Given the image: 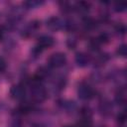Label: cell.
I'll use <instances>...</instances> for the list:
<instances>
[{"label":"cell","mask_w":127,"mask_h":127,"mask_svg":"<svg viewBox=\"0 0 127 127\" xmlns=\"http://www.w3.org/2000/svg\"><path fill=\"white\" fill-rule=\"evenodd\" d=\"M114 32L118 36H120V37L124 36L125 33H126V26H125V24L124 23H121V22L115 24L114 25Z\"/></svg>","instance_id":"44dd1931"},{"label":"cell","mask_w":127,"mask_h":127,"mask_svg":"<svg viewBox=\"0 0 127 127\" xmlns=\"http://www.w3.org/2000/svg\"><path fill=\"white\" fill-rule=\"evenodd\" d=\"M3 40V32H2V30L0 29V42Z\"/></svg>","instance_id":"f1b7e54d"},{"label":"cell","mask_w":127,"mask_h":127,"mask_svg":"<svg viewBox=\"0 0 127 127\" xmlns=\"http://www.w3.org/2000/svg\"><path fill=\"white\" fill-rule=\"evenodd\" d=\"M9 94H10L11 98H13L14 100L22 101L25 99V97L27 95V88L23 83L14 84L11 86Z\"/></svg>","instance_id":"5b68a950"},{"label":"cell","mask_w":127,"mask_h":127,"mask_svg":"<svg viewBox=\"0 0 127 127\" xmlns=\"http://www.w3.org/2000/svg\"><path fill=\"white\" fill-rule=\"evenodd\" d=\"M82 26H83V28L86 31H92V30H94V29L97 28L98 23H97V21L94 18L89 17V16L86 15L82 19Z\"/></svg>","instance_id":"5bb4252c"},{"label":"cell","mask_w":127,"mask_h":127,"mask_svg":"<svg viewBox=\"0 0 127 127\" xmlns=\"http://www.w3.org/2000/svg\"><path fill=\"white\" fill-rule=\"evenodd\" d=\"M76 44H77V41H76L75 38H68L67 41H66V45L69 49H74Z\"/></svg>","instance_id":"4316f807"},{"label":"cell","mask_w":127,"mask_h":127,"mask_svg":"<svg viewBox=\"0 0 127 127\" xmlns=\"http://www.w3.org/2000/svg\"><path fill=\"white\" fill-rule=\"evenodd\" d=\"M40 28L41 22L39 20H32L23 27L21 30V36L23 38H31L40 30Z\"/></svg>","instance_id":"277c9868"},{"label":"cell","mask_w":127,"mask_h":127,"mask_svg":"<svg viewBox=\"0 0 127 127\" xmlns=\"http://www.w3.org/2000/svg\"><path fill=\"white\" fill-rule=\"evenodd\" d=\"M100 127H105V126H100Z\"/></svg>","instance_id":"d6a6232c"},{"label":"cell","mask_w":127,"mask_h":127,"mask_svg":"<svg viewBox=\"0 0 127 127\" xmlns=\"http://www.w3.org/2000/svg\"><path fill=\"white\" fill-rule=\"evenodd\" d=\"M50 74H51V71H50L49 67H48V66H45V65H41L40 67L37 68L34 77H35L36 79L42 81V80L48 78V77L50 76Z\"/></svg>","instance_id":"9a60e30c"},{"label":"cell","mask_w":127,"mask_h":127,"mask_svg":"<svg viewBox=\"0 0 127 127\" xmlns=\"http://www.w3.org/2000/svg\"><path fill=\"white\" fill-rule=\"evenodd\" d=\"M74 62L77 66L85 67L91 63V57L89 56V54H87L85 52H78L75 54Z\"/></svg>","instance_id":"9c48e42d"},{"label":"cell","mask_w":127,"mask_h":127,"mask_svg":"<svg viewBox=\"0 0 127 127\" xmlns=\"http://www.w3.org/2000/svg\"><path fill=\"white\" fill-rule=\"evenodd\" d=\"M53 88L55 91L57 92H60L62 90H64V88L65 87V84H66V76L64 75V74H59L57 75L53 81Z\"/></svg>","instance_id":"8fae6325"},{"label":"cell","mask_w":127,"mask_h":127,"mask_svg":"<svg viewBox=\"0 0 127 127\" xmlns=\"http://www.w3.org/2000/svg\"><path fill=\"white\" fill-rule=\"evenodd\" d=\"M59 105L64 110H65V112H69V113L70 112L72 113L76 109V104L72 100H65V99L61 100V101H59Z\"/></svg>","instance_id":"2e32d148"},{"label":"cell","mask_w":127,"mask_h":127,"mask_svg":"<svg viewBox=\"0 0 127 127\" xmlns=\"http://www.w3.org/2000/svg\"><path fill=\"white\" fill-rule=\"evenodd\" d=\"M118 127H124V126H118Z\"/></svg>","instance_id":"1f68e13d"},{"label":"cell","mask_w":127,"mask_h":127,"mask_svg":"<svg viewBox=\"0 0 127 127\" xmlns=\"http://www.w3.org/2000/svg\"><path fill=\"white\" fill-rule=\"evenodd\" d=\"M108 61H109V56H108V54H107V53H103V52L97 53V54L95 55V57H94L93 59H91V62L93 63L94 66L97 67V68L103 66Z\"/></svg>","instance_id":"7c38bea8"},{"label":"cell","mask_w":127,"mask_h":127,"mask_svg":"<svg viewBox=\"0 0 127 127\" xmlns=\"http://www.w3.org/2000/svg\"><path fill=\"white\" fill-rule=\"evenodd\" d=\"M2 108H3V104H2V103H0V112H1Z\"/></svg>","instance_id":"f546056e"},{"label":"cell","mask_w":127,"mask_h":127,"mask_svg":"<svg viewBox=\"0 0 127 127\" xmlns=\"http://www.w3.org/2000/svg\"><path fill=\"white\" fill-rule=\"evenodd\" d=\"M28 85L30 97L34 103H42L48 98L47 88L44 86L42 81L33 77L28 81Z\"/></svg>","instance_id":"6da1fadb"},{"label":"cell","mask_w":127,"mask_h":127,"mask_svg":"<svg viewBox=\"0 0 127 127\" xmlns=\"http://www.w3.org/2000/svg\"><path fill=\"white\" fill-rule=\"evenodd\" d=\"M79 115L80 117H88V118H92V110L90 107L88 106H82L79 109Z\"/></svg>","instance_id":"7402d4cb"},{"label":"cell","mask_w":127,"mask_h":127,"mask_svg":"<svg viewBox=\"0 0 127 127\" xmlns=\"http://www.w3.org/2000/svg\"><path fill=\"white\" fill-rule=\"evenodd\" d=\"M56 43V40L50 36V35H41L39 38H38V41H37V46L42 49L43 51L45 49H49V48H52Z\"/></svg>","instance_id":"ba28073f"},{"label":"cell","mask_w":127,"mask_h":127,"mask_svg":"<svg viewBox=\"0 0 127 127\" xmlns=\"http://www.w3.org/2000/svg\"><path fill=\"white\" fill-rule=\"evenodd\" d=\"M45 2L44 1H38V0H28V1H24L22 3V7L25 10H30V9H35L38 8L40 6H42Z\"/></svg>","instance_id":"e0dca14e"},{"label":"cell","mask_w":127,"mask_h":127,"mask_svg":"<svg viewBox=\"0 0 127 127\" xmlns=\"http://www.w3.org/2000/svg\"><path fill=\"white\" fill-rule=\"evenodd\" d=\"M59 5H60L61 10L65 14H68V13L73 11V3H70V2H60Z\"/></svg>","instance_id":"d6986e66"},{"label":"cell","mask_w":127,"mask_h":127,"mask_svg":"<svg viewBox=\"0 0 127 127\" xmlns=\"http://www.w3.org/2000/svg\"><path fill=\"white\" fill-rule=\"evenodd\" d=\"M116 55L120 58H126L127 55V46L125 44H121L116 49Z\"/></svg>","instance_id":"603a6c76"},{"label":"cell","mask_w":127,"mask_h":127,"mask_svg":"<svg viewBox=\"0 0 127 127\" xmlns=\"http://www.w3.org/2000/svg\"><path fill=\"white\" fill-rule=\"evenodd\" d=\"M64 127H73V126H69V125H66V126H64Z\"/></svg>","instance_id":"4dcf8cb0"},{"label":"cell","mask_w":127,"mask_h":127,"mask_svg":"<svg viewBox=\"0 0 127 127\" xmlns=\"http://www.w3.org/2000/svg\"><path fill=\"white\" fill-rule=\"evenodd\" d=\"M89 10H90V4L88 2L79 1V2L73 3V11H75L76 13L82 16H86Z\"/></svg>","instance_id":"4fadbf2b"},{"label":"cell","mask_w":127,"mask_h":127,"mask_svg":"<svg viewBox=\"0 0 127 127\" xmlns=\"http://www.w3.org/2000/svg\"><path fill=\"white\" fill-rule=\"evenodd\" d=\"M116 120H117V122L119 123L120 126H123L125 124V122H126V111H125V109L119 111V113L116 116Z\"/></svg>","instance_id":"cb8c5ba5"},{"label":"cell","mask_w":127,"mask_h":127,"mask_svg":"<svg viewBox=\"0 0 127 127\" xmlns=\"http://www.w3.org/2000/svg\"><path fill=\"white\" fill-rule=\"evenodd\" d=\"M66 61H67V58L64 53L56 52L49 57L48 65L53 68H60V67H63L66 64Z\"/></svg>","instance_id":"3957f363"},{"label":"cell","mask_w":127,"mask_h":127,"mask_svg":"<svg viewBox=\"0 0 127 127\" xmlns=\"http://www.w3.org/2000/svg\"><path fill=\"white\" fill-rule=\"evenodd\" d=\"M95 95V90L86 81H81L77 85V96L83 101H88Z\"/></svg>","instance_id":"7a4b0ae2"},{"label":"cell","mask_w":127,"mask_h":127,"mask_svg":"<svg viewBox=\"0 0 127 127\" xmlns=\"http://www.w3.org/2000/svg\"><path fill=\"white\" fill-rule=\"evenodd\" d=\"M46 26L50 31L57 32L60 30H64V20L57 17V16H51L46 21Z\"/></svg>","instance_id":"8992f818"},{"label":"cell","mask_w":127,"mask_h":127,"mask_svg":"<svg viewBox=\"0 0 127 127\" xmlns=\"http://www.w3.org/2000/svg\"><path fill=\"white\" fill-rule=\"evenodd\" d=\"M8 127H24V124L20 119V116L14 114V116L12 117V119L8 124Z\"/></svg>","instance_id":"ffe728a7"},{"label":"cell","mask_w":127,"mask_h":127,"mask_svg":"<svg viewBox=\"0 0 127 127\" xmlns=\"http://www.w3.org/2000/svg\"><path fill=\"white\" fill-rule=\"evenodd\" d=\"M42 52H43V50H42V49H40V48L36 45V46H35V47H33V48H32V50H31V56H32L34 59H37V58L41 57Z\"/></svg>","instance_id":"d4e9b609"},{"label":"cell","mask_w":127,"mask_h":127,"mask_svg":"<svg viewBox=\"0 0 127 127\" xmlns=\"http://www.w3.org/2000/svg\"><path fill=\"white\" fill-rule=\"evenodd\" d=\"M76 127H92V118L80 117L76 122Z\"/></svg>","instance_id":"ac0fdd59"},{"label":"cell","mask_w":127,"mask_h":127,"mask_svg":"<svg viewBox=\"0 0 127 127\" xmlns=\"http://www.w3.org/2000/svg\"><path fill=\"white\" fill-rule=\"evenodd\" d=\"M114 100L119 105H124L127 101V91L125 85H120L114 95Z\"/></svg>","instance_id":"30bf717a"},{"label":"cell","mask_w":127,"mask_h":127,"mask_svg":"<svg viewBox=\"0 0 127 127\" xmlns=\"http://www.w3.org/2000/svg\"><path fill=\"white\" fill-rule=\"evenodd\" d=\"M6 68H7V63H6V61L2 57H0V72L5 71Z\"/></svg>","instance_id":"83f0119b"},{"label":"cell","mask_w":127,"mask_h":127,"mask_svg":"<svg viewBox=\"0 0 127 127\" xmlns=\"http://www.w3.org/2000/svg\"><path fill=\"white\" fill-rule=\"evenodd\" d=\"M126 8H127V5L125 4V3H117V4H114V6H113V9H114V11L115 12H117V13H122V12H124L125 10H126Z\"/></svg>","instance_id":"484cf974"},{"label":"cell","mask_w":127,"mask_h":127,"mask_svg":"<svg viewBox=\"0 0 127 127\" xmlns=\"http://www.w3.org/2000/svg\"><path fill=\"white\" fill-rule=\"evenodd\" d=\"M98 111L101 116L109 117L113 112V104L108 98H102L98 104Z\"/></svg>","instance_id":"52a82bcc"}]
</instances>
